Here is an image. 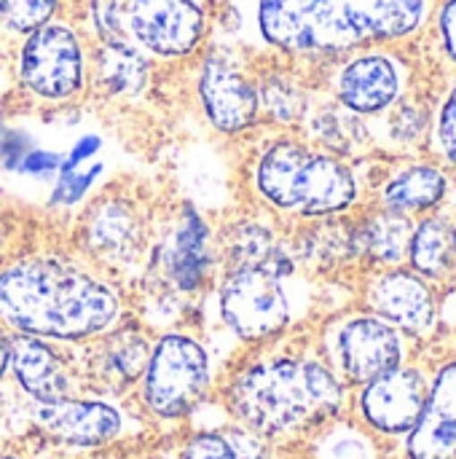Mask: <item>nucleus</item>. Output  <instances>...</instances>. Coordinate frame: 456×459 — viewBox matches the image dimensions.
Masks as SVG:
<instances>
[{
  "label": "nucleus",
  "instance_id": "obj_1",
  "mask_svg": "<svg viewBox=\"0 0 456 459\" xmlns=\"http://www.w3.org/2000/svg\"><path fill=\"white\" fill-rule=\"evenodd\" d=\"M239 32L285 54H336L409 35L425 0H234Z\"/></svg>",
  "mask_w": 456,
  "mask_h": 459
},
{
  "label": "nucleus",
  "instance_id": "obj_2",
  "mask_svg": "<svg viewBox=\"0 0 456 459\" xmlns=\"http://www.w3.org/2000/svg\"><path fill=\"white\" fill-rule=\"evenodd\" d=\"M121 301L110 285L54 258H22L0 272V320L16 333L78 342L116 325Z\"/></svg>",
  "mask_w": 456,
  "mask_h": 459
},
{
  "label": "nucleus",
  "instance_id": "obj_3",
  "mask_svg": "<svg viewBox=\"0 0 456 459\" xmlns=\"http://www.w3.org/2000/svg\"><path fill=\"white\" fill-rule=\"evenodd\" d=\"M339 379L314 360L274 358L242 368L226 401L231 414L258 436H288L325 422L341 409Z\"/></svg>",
  "mask_w": 456,
  "mask_h": 459
},
{
  "label": "nucleus",
  "instance_id": "obj_4",
  "mask_svg": "<svg viewBox=\"0 0 456 459\" xmlns=\"http://www.w3.org/2000/svg\"><path fill=\"white\" fill-rule=\"evenodd\" d=\"M255 188L271 207L296 215L341 212L357 196L355 178L339 159L298 143H274L263 151Z\"/></svg>",
  "mask_w": 456,
  "mask_h": 459
},
{
  "label": "nucleus",
  "instance_id": "obj_5",
  "mask_svg": "<svg viewBox=\"0 0 456 459\" xmlns=\"http://www.w3.org/2000/svg\"><path fill=\"white\" fill-rule=\"evenodd\" d=\"M210 387V360L204 347L183 333H167L151 350L142 371V403L161 420L191 414Z\"/></svg>",
  "mask_w": 456,
  "mask_h": 459
},
{
  "label": "nucleus",
  "instance_id": "obj_6",
  "mask_svg": "<svg viewBox=\"0 0 456 459\" xmlns=\"http://www.w3.org/2000/svg\"><path fill=\"white\" fill-rule=\"evenodd\" d=\"M288 272L234 266L220 285V317L245 342L277 336L290 323Z\"/></svg>",
  "mask_w": 456,
  "mask_h": 459
},
{
  "label": "nucleus",
  "instance_id": "obj_7",
  "mask_svg": "<svg viewBox=\"0 0 456 459\" xmlns=\"http://www.w3.org/2000/svg\"><path fill=\"white\" fill-rule=\"evenodd\" d=\"M16 70L22 86L32 97L46 102L73 100L86 81L83 46L75 30L62 22H46L27 32Z\"/></svg>",
  "mask_w": 456,
  "mask_h": 459
},
{
  "label": "nucleus",
  "instance_id": "obj_8",
  "mask_svg": "<svg viewBox=\"0 0 456 459\" xmlns=\"http://www.w3.org/2000/svg\"><path fill=\"white\" fill-rule=\"evenodd\" d=\"M126 40L159 59L194 54L207 35V13L196 0H121Z\"/></svg>",
  "mask_w": 456,
  "mask_h": 459
},
{
  "label": "nucleus",
  "instance_id": "obj_9",
  "mask_svg": "<svg viewBox=\"0 0 456 459\" xmlns=\"http://www.w3.org/2000/svg\"><path fill=\"white\" fill-rule=\"evenodd\" d=\"M199 100L207 121L223 134H242L258 121V86L223 54H207L199 67Z\"/></svg>",
  "mask_w": 456,
  "mask_h": 459
},
{
  "label": "nucleus",
  "instance_id": "obj_10",
  "mask_svg": "<svg viewBox=\"0 0 456 459\" xmlns=\"http://www.w3.org/2000/svg\"><path fill=\"white\" fill-rule=\"evenodd\" d=\"M336 352L341 371L352 382H371L403 360V344L395 328L376 317L349 320L336 339Z\"/></svg>",
  "mask_w": 456,
  "mask_h": 459
},
{
  "label": "nucleus",
  "instance_id": "obj_11",
  "mask_svg": "<svg viewBox=\"0 0 456 459\" xmlns=\"http://www.w3.org/2000/svg\"><path fill=\"white\" fill-rule=\"evenodd\" d=\"M427 401L425 379L411 368H392L368 382L360 398L363 417L382 433H411Z\"/></svg>",
  "mask_w": 456,
  "mask_h": 459
},
{
  "label": "nucleus",
  "instance_id": "obj_12",
  "mask_svg": "<svg viewBox=\"0 0 456 459\" xmlns=\"http://www.w3.org/2000/svg\"><path fill=\"white\" fill-rule=\"evenodd\" d=\"M35 422L54 438L73 444V446L108 444L124 428L116 406L102 403V401H73V398L38 403Z\"/></svg>",
  "mask_w": 456,
  "mask_h": 459
},
{
  "label": "nucleus",
  "instance_id": "obj_13",
  "mask_svg": "<svg viewBox=\"0 0 456 459\" xmlns=\"http://www.w3.org/2000/svg\"><path fill=\"white\" fill-rule=\"evenodd\" d=\"M411 459H456V363L446 366L411 428Z\"/></svg>",
  "mask_w": 456,
  "mask_h": 459
},
{
  "label": "nucleus",
  "instance_id": "obj_14",
  "mask_svg": "<svg viewBox=\"0 0 456 459\" xmlns=\"http://www.w3.org/2000/svg\"><path fill=\"white\" fill-rule=\"evenodd\" d=\"M11 371L19 387L38 403H54L70 395V379L62 358L38 336L11 339Z\"/></svg>",
  "mask_w": 456,
  "mask_h": 459
},
{
  "label": "nucleus",
  "instance_id": "obj_15",
  "mask_svg": "<svg viewBox=\"0 0 456 459\" xmlns=\"http://www.w3.org/2000/svg\"><path fill=\"white\" fill-rule=\"evenodd\" d=\"M371 307L382 317L414 333L427 331L435 320V301L430 288L406 272L379 277L371 288Z\"/></svg>",
  "mask_w": 456,
  "mask_h": 459
},
{
  "label": "nucleus",
  "instance_id": "obj_16",
  "mask_svg": "<svg viewBox=\"0 0 456 459\" xmlns=\"http://www.w3.org/2000/svg\"><path fill=\"white\" fill-rule=\"evenodd\" d=\"M398 70L382 54L352 59L339 75V100L355 113L384 110L398 97Z\"/></svg>",
  "mask_w": 456,
  "mask_h": 459
},
{
  "label": "nucleus",
  "instance_id": "obj_17",
  "mask_svg": "<svg viewBox=\"0 0 456 459\" xmlns=\"http://www.w3.org/2000/svg\"><path fill=\"white\" fill-rule=\"evenodd\" d=\"M212 269V253H210V231L196 210H185L183 221L172 237V245L167 250V272L169 280L191 293L199 290Z\"/></svg>",
  "mask_w": 456,
  "mask_h": 459
},
{
  "label": "nucleus",
  "instance_id": "obj_18",
  "mask_svg": "<svg viewBox=\"0 0 456 459\" xmlns=\"http://www.w3.org/2000/svg\"><path fill=\"white\" fill-rule=\"evenodd\" d=\"M94 75L108 94H137L148 81V54L129 40H105L94 56Z\"/></svg>",
  "mask_w": 456,
  "mask_h": 459
},
{
  "label": "nucleus",
  "instance_id": "obj_19",
  "mask_svg": "<svg viewBox=\"0 0 456 459\" xmlns=\"http://www.w3.org/2000/svg\"><path fill=\"white\" fill-rule=\"evenodd\" d=\"M89 239L97 253L105 258H121L129 255L140 239L137 221L129 207L118 202H105L94 210L89 223Z\"/></svg>",
  "mask_w": 456,
  "mask_h": 459
},
{
  "label": "nucleus",
  "instance_id": "obj_20",
  "mask_svg": "<svg viewBox=\"0 0 456 459\" xmlns=\"http://www.w3.org/2000/svg\"><path fill=\"white\" fill-rule=\"evenodd\" d=\"M151 358V347L142 333L132 328L113 331L102 347V374L113 385H129L142 377Z\"/></svg>",
  "mask_w": 456,
  "mask_h": 459
},
{
  "label": "nucleus",
  "instance_id": "obj_21",
  "mask_svg": "<svg viewBox=\"0 0 456 459\" xmlns=\"http://www.w3.org/2000/svg\"><path fill=\"white\" fill-rule=\"evenodd\" d=\"M228 255L234 266H263V269H277L288 274L293 269L290 258L285 255L274 234L258 223L237 226L234 237L228 239Z\"/></svg>",
  "mask_w": 456,
  "mask_h": 459
},
{
  "label": "nucleus",
  "instance_id": "obj_22",
  "mask_svg": "<svg viewBox=\"0 0 456 459\" xmlns=\"http://www.w3.org/2000/svg\"><path fill=\"white\" fill-rule=\"evenodd\" d=\"M446 191V180L438 169L430 167H419L411 172H403L400 178H395L387 191L384 199L395 212H411V210H425L430 204H435Z\"/></svg>",
  "mask_w": 456,
  "mask_h": 459
},
{
  "label": "nucleus",
  "instance_id": "obj_23",
  "mask_svg": "<svg viewBox=\"0 0 456 459\" xmlns=\"http://www.w3.org/2000/svg\"><path fill=\"white\" fill-rule=\"evenodd\" d=\"M355 245L366 253L382 258V261H400L403 250L411 245V229L409 221L400 215H382L374 218L357 237Z\"/></svg>",
  "mask_w": 456,
  "mask_h": 459
},
{
  "label": "nucleus",
  "instance_id": "obj_24",
  "mask_svg": "<svg viewBox=\"0 0 456 459\" xmlns=\"http://www.w3.org/2000/svg\"><path fill=\"white\" fill-rule=\"evenodd\" d=\"M449 250L452 237L441 221H425L411 237V261L422 274L438 277L449 266Z\"/></svg>",
  "mask_w": 456,
  "mask_h": 459
},
{
  "label": "nucleus",
  "instance_id": "obj_25",
  "mask_svg": "<svg viewBox=\"0 0 456 459\" xmlns=\"http://www.w3.org/2000/svg\"><path fill=\"white\" fill-rule=\"evenodd\" d=\"M258 108H263L266 116H271L274 121L290 124L304 113L306 100H304L301 89L293 81H288L285 75H269L258 86Z\"/></svg>",
  "mask_w": 456,
  "mask_h": 459
},
{
  "label": "nucleus",
  "instance_id": "obj_26",
  "mask_svg": "<svg viewBox=\"0 0 456 459\" xmlns=\"http://www.w3.org/2000/svg\"><path fill=\"white\" fill-rule=\"evenodd\" d=\"M59 0H0V27L8 32H32L51 22Z\"/></svg>",
  "mask_w": 456,
  "mask_h": 459
},
{
  "label": "nucleus",
  "instance_id": "obj_27",
  "mask_svg": "<svg viewBox=\"0 0 456 459\" xmlns=\"http://www.w3.org/2000/svg\"><path fill=\"white\" fill-rule=\"evenodd\" d=\"M183 459H242L237 444L223 433H199L194 436L185 449Z\"/></svg>",
  "mask_w": 456,
  "mask_h": 459
},
{
  "label": "nucleus",
  "instance_id": "obj_28",
  "mask_svg": "<svg viewBox=\"0 0 456 459\" xmlns=\"http://www.w3.org/2000/svg\"><path fill=\"white\" fill-rule=\"evenodd\" d=\"M91 22H94V30L99 32L102 43L105 40H126L121 0H94L91 3Z\"/></svg>",
  "mask_w": 456,
  "mask_h": 459
},
{
  "label": "nucleus",
  "instance_id": "obj_29",
  "mask_svg": "<svg viewBox=\"0 0 456 459\" xmlns=\"http://www.w3.org/2000/svg\"><path fill=\"white\" fill-rule=\"evenodd\" d=\"M94 175H99V167H94L91 172H75V169L73 172H65L62 180H59V186H56V191H54V199L62 202V204L78 202L83 196V191L91 186Z\"/></svg>",
  "mask_w": 456,
  "mask_h": 459
},
{
  "label": "nucleus",
  "instance_id": "obj_30",
  "mask_svg": "<svg viewBox=\"0 0 456 459\" xmlns=\"http://www.w3.org/2000/svg\"><path fill=\"white\" fill-rule=\"evenodd\" d=\"M438 137L443 145V153L456 164V89L452 91V97L443 105L441 113V126H438Z\"/></svg>",
  "mask_w": 456,
  "mask_h": 459
},
{
  "label": "nucleus",
  "instance_id": "obj_31",
  "mask_svg": "<svg viewBox=\"0 0 456 459\" xmlns=\"http://www.w3.org/2000/svg\"><path fill=\"white\" fill-rule=\"evenodd\" d=\"M323 459H371V449L366 441L347 436V438H333L325 446V457Z\"/></svg>",
  "mask_w": 456,
  "mask_h": 459
},
{
  "label": "nucleus",
  "instance_id": "obj_32",
  "mask_svg": "<svg viewBox=\"0 0 456 459\" xmlns=\"http://www.w3.org/2000/svg\"><path fill=\"white\" fill-rule=\"evenodd\" d=\"M441 32L446 40V51L456 59V0H449L441 13Z\"/></svg>",
  "mask_w": 456,
  "mask_h": 459
},
{
  "label": "nucleus",
  "instance_id": "obj_33",
  "mask_svg": "<svg viewBox=\"0 0 456 459\" xmlns=\"http://www.w3.org/2000/svg\"><path fill=\"white\" fill-rule=\"evenodd\" d=\"M51 167H56V156H51V153H30L22 161V169L35 172V175H40L43 169H51Z\"/></svg>",
  "mask_w": 456,
  "mask_h": 459
},
{
  "label": "nucleus",
  "instance_id": "obj_34",
  "mask_svg": "<svg viewBox=\"0 0 456 459\" xmlns=\"http://www.w3.org/2000/svg\"><path fill=\"white\" fill-rule=\"evenodd\" d=\"M11 368V339L0 331V379L8 374Z\"/></svg>",
  "mask_w": 456,
  "mask_h": 459
},
{
  "label": "nucleus",
  "instance_id": "obj_35",
  "mask_svg": "<svg viewBox=\"0 0 456 459\" xmlns=\"http://www.w3.org/2000/svg\"><path fill=\"white\" fill-rule=\"evenodd\" d=\"M11 239H13V223L5 215H0V258L11 247Z\"/></svg>",
  "mask_w": 456,
  "mask_h": 459
},
{
  "label": "nucleus",
  "instance_id": "obj_36",
  "mask_svg": "<svg viewBox=\"0 0 456 459\" xmlns=\"http://www.w3.org/2000/svg\"><path fill=\"white\" fill-rule=\"evenodd\" d=\"M196 3H202V5H204V3H207V0H196Z\"/></svg>",
  "mask_w": 456,
  "mask_h": 459
},
{
  "label": "nucleus",
  "instance_id": "obj_37",
  "mask_svg": "<svg viewBox=\"0 0 456 459\" xmlns=\"http://www.w3.org/2000/svg\"><path fill=\"white\" fill-rule=\"evenodd\" d=\"M452 245H454V247H456V234H454V242H452Z\"/></svg>",
  "mask_w": 456,
  "mask_h": 459
},
{
  "label": "nucleus",
  "instance_id": "obj_38",
  "mask_svg": "<svg viewBox=\"0 0 456 459\" xmlns=\"http://www.w3.org/2000/svg\"><path fill=\"white\" fill-rule=\"evenodd\" d=\"M3 459H13V457H3Z\"/></svg>",
  "mask_w": 456,
  "mask_h": 459
}]
</instances>
